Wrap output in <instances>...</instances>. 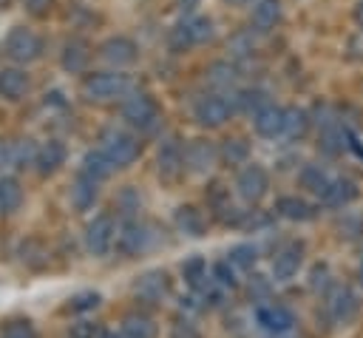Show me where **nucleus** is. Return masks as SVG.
<instances>
[{"mask_svg":"<svg viewBox=\"0 0 363 338\" xmlns=\"http://www.w3.org/2000/svg\"><path fill=\"white\" fill-rule=\"evenodd\" d=\"M82 91L88 99H96V102H105V99H116L128 91V77L125 74H94L82 82Z\"/></svg>","mask_w":363,"mask_h":338,"instance_id":"nucleus-1","label":"nucleus"},{"mask_svg":"<svg viewBox=\"0 0 363 338\" xmlns=\"http://www.w3.org/2000/svg\"><path fill=\"white\" fill-rule=\"evenodd\" d=\"M102 153L111 159L113 168H128L139 156V142L122 131H111L102 136Z\"/></svg>","mask_w":363,"mask_h":338,"instance_id":"nucleus-2","label":"nucleus"},{"mask_svg":"<svg viewBox=\"0 0 363 338\" xmlns=\"http://www.w3.org/2000/svg\"><path fill=\"white\" fill-rule=\"evenodd\" d=\"M122 116H125L130 125L142 128V131H153L156 122H159V108H156V102H153L150 97H145V94H133L130 99H125V105H122Z\"/></svg>","mask_w":363,"mask_h":338,"instance_id":"nucleus-3","label":"nucleus"},{"mask_svg":"<svg viewBox=\"0 0 363 338\" xmlns=\"http://www.w3.org/2000/svg\"><path fill=\"white\" fill-rule=\"evenodd\" d=\"M326 312L335 324H346L354 318L357 312V298L346 284H332V290L326 293Z\"/></svg>","mask_w":363,"mask_h":338,"instance_id":"nucleus-4","label":"nucleus"},{"mask_svg":"<svg viewBox=\"0 0 363 338\" xmlns=\"http://www.w3.org/2000/svg\"><path fill=\"white\" fill-rule=\"evenodd\" d=\"M113 233H116V227H113V219L111 216H94L91 222H88V227H85V247L94 253V256H105L108 250H111V244H113Z\"/></svg>","mask_w":363,"mask_h":338,"instance_id":"nucleus-5","label":"nucleus"},{"mask_svg":"<svg viewBox=\"0 0 363 338\" xmlns=\"http://www.w3.org/2000/svg\"><path fill=\"white\" fill-rule=\"evenodd\" d=\"M119 250L125 256H139L145 253L150 244H153V227L150 224H142V222H128L119 233Z\"/></svg>","mask_w":363,"mask_h":338,"instance_id":"nucleus-6","label":"nucleus"},{"mask_svg":"<svg viewBox=\"0 0 363 338\" xmlns=\"http://www.w3.org/2000/svg\"><path fill=\"white\" fill-rule=\"evenodd\" d=\"M233 114V105L227 97H218V94H210L204 99L196 102V122L199 125H207V128H218L227 116Z\"/></svg>","mask_w":363,"mask_h":338,"instance_id":"nucleus-7","label":"nucleus"},{"mask_svg":"<svg viewBox=\"0 0 363 338\" xmlns=\"http://www.w3.org/2000/svg\"><path fill=\"white\" fill-rule=\"evenodd\" d=\"M235 187H238V193H241L244 202H258V199L267 193V187H269L267 170H264L261 165H247V168L238 173Z\"/></svg>","mask_w":363,"mask_h":338,"instance_id":"nucleus-8","label":"nucleus"},{"mask_svg":"<svg viewBox=\"0 0 363 338\" xmlns=\"http://www.w3.org/2000/svg\"><path fill=\"white\" fill-rule=\"evenodd\" d=\"M255 321L272 335H284V332H289L295 327V315L281 304H261L255 310Z\"/></svg>","mask_w":363,"mask_h":338,"instance_id":"nucleus-9","label":"nucleus"},{"mask_svg":"<svg viewBox=\"0 0 363 338\" xmlns=\"http://www.w3.org/2000/svg\"><path fill=\"white\" fill-rule=\"evenodd\" d=\"M6 54L11 60H17V62H28V60H34L40 54V40L28 28H14L6 37Z\"/></svg>","mask_w":363,"mask_h":338,"instance_id":"nucleus-10","label":"nucleus"},{"mask_svg":"<svg viewBox=\"0 0 363 338\" xmlns=\"http://www.w3.org/2000/svg\"><path fill=\"white\" fill-rule=\"evenodd\" d=\"M167 290H170V281H167V273L162 270H150L133 284V293L147 304H159L167 295Z\"/></svg>","mask_w":363,"mask_h":338,"instance_id":"nucleus-11","label":"nucleus"},{"mask_svg":"<svg viewBox=\"0 0 363 338\" xmlns=\"http://www.w3.org/2000/svg\"><path fill=\"white\" fill-rule=\"evenodd\" d=\"M301 261H303V244H298V241L286 244V247L272 258V276H275V281H289V278L298 273Z\"/></svg>","mask_w":363,"mask_h":338,"instance_id":"nucleus-12","label":"nucleus"},{"mask_svg":"<svg viewBox=\"0 0 363 338\" xmlns=\"http://www.w3.org/2000/svg\"><path fill=\"white\" fill-rule=\"evenodd\" d=\"M99 57H102L105 62H111V65L119 68V65H128V62L136 60V45H133L128 37H111V40L102 43Z\"/></svg>","mask_w":363,"mask_h":338,"instance_id":"nucleus-13","label":"nucleus"},{"mask_svg":"<svg viewBox=\"0 0 363 338\" xmlns=\"http://www.w3.org/2000/svg\"><path fill=\"white\" fill-rule=\"evenodd\" d=\"M213 162H216V148H213L210 142L193 139V142L187 145V151H184V165H187V170L204 173V170L213 168Z\"/></svg>","mask_w":363,"mask_h":338,"instance_id":"nucleus-14","label":"nucleus"},{"mask_svg":"<svg viewBox=\"0 0 363 338\" xmlns=\"http://www.w3.org/2000/svg\"><path fill=\"white\" fill-rule=\"evenodd\" d=\"M156 165H159V173L164 179H173L179 176V170L184 168V151L176 139H167L162 148H159V156H156Z\"/></svg>","mask_w":363,"mask_h":338,"instance_id":"nucleus-15","label":"nucleus"},{"mask_svg":"<svg viewBox=\"0 0 363 338\" xmlns=\"http://www.w3.org/2000/svg\"><path fill=\"white\" fill-rule=\"evenodd\" d=\"M252 125H255V131L261 133V136H278V133H284V108H278V105H264L255 116H252Z\"/></svg>","mask_w":363,"mask_h":338,"instance_id":"nucleus-16","label":"nucleus"},{"mask_svg":"<svg viewBox=\"0 0 363 338\" xmlns=\"http://www.w3.org/2000/svg\"><path fill=\"white\" fill-rule=\"evenodd\" d=\"M354 199H357V185L352 179H332V185L320 196V202L329 205V207H343Z\"/></svg>","mask_w":363,"mask_h":338,"instance_id":"nucleus-17","label":"nucleus"},{"mask_svg":"<svg viewBox=\"0 0 363 338\" xmlns=\"http://www.w3.org/2000/svg\"><path fill=\"white\" fill-rule=\"evenodd\" d=\"M122 335L125 338H156V324L145 312H128L122 318Z\"/></svg>","mask_w":363,"mask_h":338,"instance_id":"nucleus-18","label":"nucleus"},{"mask_svg":"<svg viewBox=\"0 0 363 338\" xmlns=\"http://www.w3.org/2000/svg\"><path fill=\"white\" fill-rule=\"evenodd\" d=\"M62 159H65V148H62L60 142H45V145L37 151L34 165H37V170H40L43 176H48V173H54V170L62 165Z\"/></svg>","mask_w":363,"mask_h":338,"instance_id":"nucleus-19","label":"nucleus"},{"mask_svg":"<svg viewBox=\"0 0 363 338\" xmlns=\"http://www.w3.org/2000/svg\"><path fill=\"white\" fill-rule=\"evenodd\" d=\"M96 193H99L96 182L79 173V176H77V182L71 185V205H74L77 210H88V207L96 202Z\"/></svg>","mask_w":363,"mask_h":338,"instance_id":"nucleus-20","label":"nucleus"},{"mask_svg":"<svg viewBox=\"0 0 363 338\" xmlns=\"http://www.w3.org/2000/svg\"><path fill=\"white\" fill-rule=\"evenodd\" d=\"M275 210H278L284 219H292V222H306V219L315 216L312 205L303 202V199H298V196H281L278 205H275Z\"/></svg>","mask_w":363,"mask_h":338,"instance_id":"nucleus-21","label":"nucleus"},{"mask_svg":"<svg viewBox=\"0 0 363 338\" xmlns=\"http://www.w3.org/2000/svg\"><path fill=\"white\" fill-rule=\"evenodd\" d=\"M111 170H113V165H111V159H108L102 151H88V153L82 156V176L99 182V179L111 176Z\"/></svg>","mask_w":363,"mask_h":338,"instance_id":"nucleus-22","label":"nucleus"},{"mask_svg":"<svg viewBox=\"0 0 363 338\" xmlns=\"http://www.w3.org/2000/svg\"><path fill=\"white\" fill-rule=\"evenodd\" d=\"M281 20V0H261L252 11V26L258 31H269L275 28V23Z\"/></svg>","mask_w":363,"mask_h":338,"instance_id":"nucleus-23","label":"nucleus"},{"mask_svg":"<svg viewBox=\"0 0 363 338\" xmlns=\"http://www.w3.org/2000/svg\"><path fill=\"white\" fill-rule=\"evenodd\" d=\"M23 202V187L17 179L3 176L0 179V213H14Z\"/></svg>","mask_w":363,"mask_h":338,"instance_id":"nucleus-24","label":"nucleus"},{"mask_svg":"<svg viewBox=\"0 0 363 338\" xmlns=\"http://www.w3.org/2000/svg\"><path fill=\"white\" fill-rule=\"evenodd\" d=\"M173 222H176V227H179L182 233H187V236H201V230H204L201 213H199L196 207H190V205L179 207L176 216H173Z\"/></svg>","mask_w":363,"mask_h":338,"instance_id":"nucleus-25","label":"nucleus"},{"mask_svg":"<svg viewBox=\"0 0 363 338\" xmlns=\"http://www.w3.org/2000/svg\"><path fill=\"white\" fill-rule=\"evenodd\" d=\"M182 276H184V281H187L190 287H196V290H207V287H210L207 264H204V258H199V256H193V258H187V261L182 264Z\"/></svg>","mask_w":363,"mask_h":338,"instance_id":"nucleus-26","label":"nucleus"},{"mask_svg":"<svg viewBox=\"0 0 363 338\" xmlns=\"http://www.w3.org/2000/svg\"><path fill=\"white\" fill-rule=\"evenodd\" d=\"M26 88H28V77H26L23 71L11 68V71H3V74H0V94H3V97L17 99V97L26 94Z\"/></svg>","mask_w":363,"mask_h":338,"instance_id":"nucleus-27","label":"nucleus"},{"mask_svg":"<svg viewBox=\"0 0 363 338\" xmlns=\"http://www.w3.org/2000/svg\"><path fill=\"white\" fill-rule=\"evenodd\" d=\"M309 128V114L298 105L292 108H284V133L286 136H303Z\"/></svg>","mask_w":363,"mask_h":338,"instance_id":"nucleus-28","label":"nucleus"},{"mask_svg":"<svg viewBox=\"0 0 363 338\" xmlns=\"http://www.w3.org/2000/svg\"><path fill=\"white\" fill-rule=\"evenodd\" d=\"M301 185H303L306 190L323 196V190L332 185V179L326 176V170H320V165H306V168L301 170Z\"/></svg>","mask_w":363,"mask_h":338,"instance_id":"nucleus-29","label":"nucleus"},{"mask_svg":"<svg viewBox=\"0 0 363 338\" xmlns=\"http://www.w3.org/2000/svg\"><path fill=\"white\" fill-rule=\"evenodd\" d=\"M85 62H88V48H85V43L71 40V43L65 45V51H62V68H65V71H82Z\"/></svg>","mask_w":363,"mask_h":338,"instance_id":"nucleus-30","label":"nucleus"},{"mask_svg":"<svg viewBox=\"0 0 363 338\" xmlns=\"http://www.w3.org/2000/svg\"><path fill=\"white\" fill-rule=\"evenodd\" d=\"M346 139V133L340 131V125L335 122V125H326V128H320V148L329 153V156H337L340 151H343V142Z\"/></svg>","mask_w":363,"mask_h":338,"instance_id":"nucleus-31","label":"nucleus"},{"mask_svg":"<svg viewBox=\"0 0 363 338\" xmlns=\"http://www.w3.org/2000/svg\"><path fill=\"white\" fill-rule=\"evenodd\" d=\"M184 28H187V37H190L193 45L207 43L213 37V23L207 17H190V20H184Z\"/></svg>","mask_w":363,"mask_h":338,"instance_id":"nucleus-32","label":"nucleus"},{"mask_svg":"<svg viewBox=\"0 0 363 338\" xmlns=\"http://www.w3.org/2000/svg\"><path fill=\"white\" fill-rule=\"evenodd\" d=\"M235 80V68L230 62H213L207 68V82L216 85V88H230Z\"/></svg>","mask_w":363,"mask_h":338,"instance_id":"nucleus-33","label":"nucleus"},{"mask_svg":"<svg viewBox=\"0 0 363 338\" xmlns=\"http://www.w3.org/2000/svg\"><path fill=\"white\" fill-rule=\"evenodd\" d=\"M227 261H230L233 267L247 270V267L255 264V247H252V244H235V247L227 253Z\"/></svg>","mask_w":363,"mask_h":338,"instance_id":"nucleus-34","label":"nucleus"},{"mask_svg":"<svg viewBox=\"0 0 363 338\" xmlns=\"http://www.w3.org/2000/svg\"><path fill=\"white\" fill-rule=\"evenodd\" d=\"M247 153H250V148H247L244 139H227L224 148H221V156H224L227 165H238V162H244Z\"/></svg>","mask_w":363,"mask_h":338,"instance_id":"nucleus-35","label":"nucleus"},{"mask_svg":"<svg viewBox=\"0 0 363 338\" xmlns=\"http://www.w3.org/2000/svg\"><path fill=\"white\" fill-rule=\"evenodd\" d=\"M0 338H37V332H34V327H31L28 318H14V321H9L3 327Z\"/></svg>","mask_w":363,"mask_h":338,"instance_id":"nucleus-36","label":"nucleus"},{"mask_svg":"<svg viewBox=\"0 0 363 338\" xmlns=\"http://www.w3.org/2000/svg\"><path fill=\"white\" fill-rule=\"evenodd\" d=\"M96 304H99V293H77L68 301V310L71 312H85V310H94Z\"/></svg>","mask_w":363,"mask_h":338,"instance_id":"nucleus-37","label":"nucleus"},{"mask_svg":"<svg viewBox=\"0 0 363 338\" xmlns=\"http://www.w3.org/2000/svg\"><path fill=\"white\" fill-rule=\"evenodd\" d=\"M68 338H99V329H96L94 321L82 318V321H74L68 327Z\"/></svg>","mask_w":363,"mask_h":338,"instance_id":"nucleus-38","label":"nucleus"},{"mask_svg":"<svg viewBox=\"0 0 363 338\" xmlns=\"http://www.w3.org/2000/svg\"><path fill=\"white\" fill-rule=\"evenodd\" d=\"M213 278H216L221 287H235L233 264H230V261H218V264H213Z\"/></svg>","mask_w":363,"mask_h":338,"instance_id":"nucleus-39","label":"nucleus"},{"mask_svg":"<svg viewBox=\"0 0 363 338\" xmlns=\"http://www.w3.org/2000/svg\"><path fill=\"white\" fill-rule=\"evenodd\" d=\"M329 267L326 264H318V267H312V273H309V287L318 293V290H329Z\"/></svg>","mask_w":363,"mask_h":338,"instance_id":"nucleus-40","label":"nucleus"},{"mask_svg":"<svg viewBox=\"0 0 363 338\" xmlns=\"http://www.w3.org/2000/svg\"><path fill=\"white\" fill-rule=\"evenodd\" d=\"M170 338H201V335H199V329H196L187 318H184V321L179 318V321L170 327Z\"/></svg>","mask_w":363,"mask_h":338,"instance_id":"nucleus-41","label":"nucleus"},{"mask_svg":"<svg viewBox=\"0 0 363 338\" xmlns=\"http://www.w3.org/2000/svg\"><path fill=\"white\" fill-rule=\"evenodd\" d=\"M119 205L125 207V213H133V210H139V196H136L133 190H125V193L119 196Z\"/></svg>","mask_w":363,"mask_h":338,"instance_id":"nucleus-42","label":"nucleus"},{"mask_svg":"<svg viewBox=\"0 0 363 338\" xmlns=\"http://www.w3.org/2000/svg\"><path fill=\"white\" fill-rule=\"evenodd\" d=\"M26 6H28L31 11H43V9L48 6V0H26Z\"/></svg>","mask_w":363,"mask_h":338,"instance_id":"nucleus-43","label":"nucleus"},{"mask_svg":"<svg viewBox=\"0 0 363 338\" xmlns=\"http://www.w3.org/2000/svg\"><path fill=\"white\" fill-rule=\"evenodd\" d=\"M196 6H199V0H179V9L182 11H193Z\"/></svg>","mask_w":363,"mask_h":338,"instance_id":"nucleus-44","label":"nucleus"},{"mask_svg":"<svg viewBox=\"0 0 363 338\" xmlns=\"http://www.w3.org/2000/svg\"><path fill=\"white\" fill-rule=\"evenodd\" d=\"M354 20H357V26L363 28V0L357 3V9H354Z\"/></svg>","mask_w":363,"mask_h":338,"instance_id":"nucleus-45","label":"nucleus"},{"mask_svg":"<svg viewBox=\"0 0 363 338\" xmlns=\"http://www.w3.org/2000/svg\"><path fill=\"white\" fill-rule=\"evenodd\" d=\"M99 338H125V335H119V332H113V329H105V332H99Z\"/></svg>","mask_w":363,"mask_h":338,"instance_id":"nucleus-46","label":"nucleus"},{"mask_svg":"<svg viewBox=\"0 0 363 338\" xmlns=\"http://www.w3.org/2000/svg\"><path fill=\"white\" fill-rule=\"evenodd\" d=\"M224 3H230V6H244V3H250V0H224Z\"/></svg>","mask_w":363,"mask_h":338,"instance_id":"nucleus-47","label":"nucleus"},{"mask_svg":"<svg viewBox=\"0 0 363 338\" xmlns=\"http://www.w3.org/2000/svg\"><path fill=\"white\" fill-rule=\"evenodd\" d=\"M357 278H360V284H363V258H360V267H357Z\"/></svg>","mask_w":363,"mask_h":338,"instance_id":"nucleus-48","label":"nucleus"}]
</instances>
